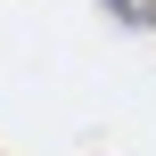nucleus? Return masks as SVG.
<instances>
[{
	"mask_svg": "<svg viewBox=\"0 0 156 156\" xmlns=\"http://www.w3.org/2000/svg\"><path fill=\"white\" fill-rule=\"evenodd\" d=\"M107 8H115V16H132V25H148V16H156V0H107Z\"/></svg>",
	"mask_w": 156,
	"mask_h": 156,
	"instance_id": "1",
	"label": "nucleus"
}]
</instances>
